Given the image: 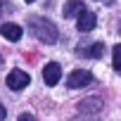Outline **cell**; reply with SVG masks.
<instances>
[{
	"label": "cell",
	"mask_w": 121,
	"mask_h": 121,
	"mask_svg": "<svg viewBox=\"0 0 121 121\" xmlns=\"http://www.w3.org/2000/svg\"><path fill=\"white\" fill-rule=\"evenodd\" d=\"M29 31H31L40 43H45V45H52V43H57V38H59L57 26H55L50 19H45V17H29Z\"/></svg>",
	"instance_id": "obj_1"
},
{
	"label": "cell",
	"mask_w": 121,
	"mask_h": 121,
	"mask_svg": "<svg viewBox=\"0 0 121 121\" xmlns=\"http://www.w3.org/2000/svg\"><path fill=\"white\" fill-rule=\"evenodd\" d=\"M29 83H31V76L22 69H12L7 74V88H12V90H24Z\"/></svg>",
	"instance_id": "obj_2"
},
{
	"label": "cell",
	"mask_w": 121,
	"mask_h": 121,
	"mask_svg": "<svg viewBox=\"0 0 121 121\" xmlns=\"http://www.w3.org/2000/svg\"><path fill=\"white\" fill-rule=\"evenodd\" d=\"M90 81H93V74H90V71H86V69H76V71L69 74L67 86H69V88H86Z\"/></svg>",
	"instance_id": "obj_3"
},
{
	"label": "cell",
	"mask_w": 121,
	"mask_h": 121,
	"mask_svg": "<svg viewBox=\"0 0 121 121\" xmlns=\"http://www.w3.org/2000/svg\"><path fill=\"white\" fill-rule=\"evenodd\" d=\"M59 78H62V67H59L57 62H48L45 69H43V81H45V86H57Z\"/></svg>",
	"instance_id": "obj_4"
},
{
	"label": "cell",
	"mask_w": 121,
	"mask_h": 121,
	"mask_svg": "<svg viewBox=\"0 0 121 121\" xmlns=\"http://www.w3.org/2000/svg\"><path fill=\"white\" fill-rule=\"evenodd\" d=\"M95 24H97V17H95V12H90V10H83V12L78 14V22H76V26H78V31H81V33H90V31L95 29Z\"/></svg>",
	"instance_id": "obj_5"
},
{
	"label": "cell",
	"mask_w": 121,
	"mask_h": 121,
	"mask_svg": "<svg viewBox=\"0 0 121 121\" xmlns=\"http://www.w3.org/2000/svg\"><path fill=\"white\" fill-rule=\"evenodd\" d=\"M78 55L83 57H90V59H100L104 55V43H90V45H81L78 48Z\"/></svg>",
	"instance_id": "obj_6"
},
{
	"label": "cell",
	"mask_w": 121,
	"mask_h": 121,
	"mask_svg": "<svg viewBox=\"0 0 121 121\" xmlns=\"http://www.w3.org/2000/svg\"><path fill=\"white\" fill-rule=\"evenodd\" d=\"M78 109H81V114H95V116H100V112H102V100H100V97H88V100H83V102L78 104Z\"/></svg>",
	"instance_id": "obj_7"
},
{
	"label": "cell",
	"mask_w": 121,
	"mask_h": 121,
	"mask_svg": "<svg viewBox=\"0 0 121 121\" xmlns=\"http://www.w3.org/2000/svg\"><path fill=\"white\" fill-rule=\"evenodd\" d=\"M0 33H3V38H7V40H12V43H17L19 38H22V26L19 24H3L0 26Z\"/></svg>",
	"instance_id": "obj_8"
},
{
	"label": "cell",
	"mask_w": 121,
	"mask_h": 121,
	"mask_svg": "<svg viewBox=\"0 0 121 121\" xmlns=\"http://www.w3.org/2000/svg\"><path fill=\"white\" fill-rule=\"evenodd\" d=\"M83 10H86L83 0H67V3H64V17H67V19H71V17H78Z\"/></svg>",
	"instance_id": "obj_9"
},
{
	"label": "cell",
	"mask_w": 121,
	"mask_h": 121,
	"mask_svg": "<svg viewBox=\"0 0 121 121\" xmlns=\"http://www.w3.org/2000/svg\"><path fill=\"white\" fill-rule=\"evenodd\" d=\"M112 64H114V69L121 74V43L114 45V50H112Z\"/></svg>",
	"instance_id": "obj_10"
},
{
	"label": "cell",
	"mask_w": 121,
	"mask_h": 121,
	"mask_svg": "<svg viewBox=\"0 0 121 121\" xmlns=\"http://www.w3.org/2000/svg\"><path fill=\"white\" fill-rule=\"evenodd\" d=\"M3 10H12V5L7 3V0H0V14H3Z\"/></svg>",
	"instance_id": "obj_11"
},
{
	"label": "cell",
	"mask_w": 121,
	"mask_h": 121,
	"mask_svg": "<svg viewBox=\"0 0 121 121\" xmlns=\"http://www.w3.org/2000/svg\"><path fill=\"white\" fill-rule=\"evenodd\" d=\"M19 121H36L31 114H19Z\"/></svg>",
	"instance_id": "obj_12"
},
{
	"label": "cell",
	"mask_w": 121,
	"mask_h": 121,
	"mask_svg": "<svg viewBox=\"0 0 121 121\" xmlns=\"http://www.w3.org/2000/svg\"><path fill=\"white\" fill-rule=\"evenodd\" d=\"M5 116H7V109H5V107H3V104H0V121H3V119H5Z\"/></svg>",
	"instance_id": "obj_13"
},
{
	"label": "cell",
	"mask_w": 121,
	"mask_h": 121,
	"mask_svg": "<svg viewBox=\"0 0 121 121\" xmlns=\"http://www.w3.org/2000/svg\"><path fill=\"white\" fill-rule=\"evenodd\" d=\"M0 69H3V59H0Z\"/></svg>",
	"instance_id": "obj_14"
},
{
	"label": "cell",
	"mask_w": 121,
	"mask_h": 121,
	"mask_svg": "<svg viewBox=\"0 0 121 121\" xmlns=\"http://www.w3.org/2000/svg\"><path fill=\"white\" fill-rule=\"evenodd\" d=\"M26 3H33V0H26Z\"/></svg>",
	"instance_id": "obj_15"
}]
</instances>
